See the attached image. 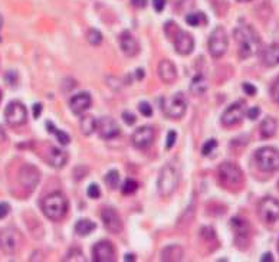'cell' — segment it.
I'll return each mask as SVG.
<instances>
[{"mask_svg":"<svg viewBox=\"0 0 279 262\" xmlns=\"http://www.w3.org/2000/svg\"><path fill=\"white\" fill-rule=\"evenodd\" d=\"M101 218L105 229L110 231L111 233H120L122 231V221L114 207H104L101 212Z\"/></svg>","mask_w":279,"mask_h":262,"instance_id":"e0dca14e","label":"cell"},{"mask_svg":"<svg viewBox=\"0 0 279 262\" xmlns=\"http://www.w3.org/2000/svg\"><path fill=\"white\" fill-rule=\"evenodd\" d=\"M255 161L262 172L279 170V151L275 147H260L255 153Z\"/></svg>","mask_w":279,"mask_h":262,"instance_id":"277c9868","label":"cell"},{"mask_svg":"<svg viewBox=\"0 0 279 262\" xmlns=\"http://www.w3.org/2000/svg\"><path fill=\"white\" fill-rule=\"evenodd\" d=\"M140 108V113L144 116V117H151V114H153V108H151V105L148 104V102H141L139 105Z\"/></svg>","mask_w":279,"mask_h":262,"instance_id":"8d00e7d4","label":"cell"},{"mask_svg":"<svg viewBox=\"0 0 279 262\" xmlns=\"http://www.w3.org/2000/svg\"><path fill=\"white\" fill-rule=\"evenodd\" d=\"M207 233H204V232H201V236L203 238H206V239H215L216 238V235H215V229H212V228H203Z\"/></svg>","mask_w":279,"mask_h":262,"instance_id":"f6af8a7d","label":"cell"},{"mask_svg":"<svg viewBox=\"0 0 279 262\" xmlns=\"http://www.w3.org/2000/svg\"><path fill=\"white\" fill-rule=\"evenodd\" d=\"M48 163L55 169H62L68 163V153L58 147H51L48 153Z\"/></svg>","mask_w":279,"mask_h":262,"instance_id":"7402d4cb","label":"cell"},{"mask_svg":"<svg viewBox=\"0 0 279 262\" xmlns=\"http://www.w3.org/2000/svg\"><path fill=\"white\" fill-rule=\"evenodd\" d=\"M271 95H272L274 101H275L277 104H279V77L274 81V84H272V87H271Z\"/></svg>","mask_w":279,"mask_h":262,"instance_id":"74e56055","label":"cell"},{"mask_svg":"<svg viewBox=\"0 0 279 262\" xmlns=\"http://www.w3.org/2000/svg\"><path fill=\"white\" fill-rule=\"evenodd\" d=\"M246 113H248L246 104L243 101H236L232 105H229L224 110V113L222 114V124L226 127H233L236 124H239Z\"/></svg>","mask_w":279,"mask_h":262,"instance_id":"30bf717a","label":"cell"},{"mask_svg":"<svg viewBox=\"0 0 279 262\" xmlns=\"http://www.w3.org/2000/svg\"><path fill=\"white\" fill-rule=\"evenodd\" d=\"M63 261H81V262H85L86 261V258L84 257V254L81 252L80 249H74V251H71L65 258H63Z\"/></svg>","mask_w":279,"mask_h":262,"instance_id":"836d02e7","label":"cell"},{"mask_svg":"<svg viewBox=\"0 0 279 262\" xmlns=\"http://www.w3.org/2000/svg\"><path fill=\"white\" fill-rule=\"evenodd\" d=\"M137 78H139V80L144 78V71H142V69H139V71H137Z\"/></svg>","mask_w":279,"mask_h":262,"instance_id":"816d5d0a","label":"cell"},{"mask_svg":"<svg viewBox=\"0 0 279 262\" xmlns=\"http://www.w3.org/2000/svg\"><path fill=\"white\" fill-rule=\"evenodd\" d=\"M86 40L91 45L97 46V45H100L101 42H102V33H101L100 30H97V29H89L88 33H86Z\"/></svg>","mask_w":279,"mask_h":262,"instance_id":"4dcf8cb0","label":"cell"},{"mask_svg":"<svg viewBox=\"0 0 279 262\" xmlns=\"http://www.w3.org/2000/svg\"><path fill=\"white\" fill-rule=\"evenodd\" d=\"M4 118H6V122L12 127L22 125L28 120V110L19 101H12L7 104L4 110Z\"/></svg>","mask_w":279,"mask_h":262,"instance_id":"9c48e42d","label":"cell"},{"mask_svg":"<svg viewBox=\"0 0 279 262\" xmlns=\"http://www.w3.org/2000/svg\"><path fill=\"white\" fill-rule=\"evenodd\" d=\"M179 172L173 164H167L161 169L157 181V189L161 198H170L179 186Z\"/></svg>","mask_w":279,"mask_h":262,"instance_id":"3957f363","label":"cell"},{"mask_svg":"<svg viewBox=\"0 0 279 262\" xmlns=\"http://www.w3.org/2000/svg\"><path fill=\"white\" fill-rule=\"evenodd\" d=\"M218 147V141L216 140H209L204 143V146L201 147V153L203 156H209L210 153L215 151V148Z\"/></svg>","mask_w":279,"mask_h":262,"instance_id":"e575fe53","label":"cell"},{"mask_svg":"<svg viewBox=\"0 0 279 262\" xmlns=\"http://www.w3.org/2000/svg\"><path fill=\"white\" fill-rule=\"evenodd\" d=\"M131 4L137 9H144L147 6V0H131Z\"/></svg>","mask_w":279,"mask_h":262,"instance_id":"7dc6e473","label":"cell"},{"mask_svg":"<svg viewBox=\"0 0 279 262\" xmlns=\"http://www.w3.org/2000/svg\"><path fill=\"white\" fill-rule=\"evenodd\" d=\"M242 88H243V91L246 92V95H251V97H252V95L256 94V88H255L252 84H249V82H245Z\"/></svg>","mask_w":279,"mask_h":262,"instance_id":"7bdbcfd3","label":"cell"},{"mask_svg":"<svg viewBox=\"0 0 279 262\" xmlns=\"http://www.w3.org/2000/svg\"><path fill=\"white\" fill-rule=\"evenodd\" d=\"M4 80H6V82H7L9 85H15L16 81H18V74H16L15 71H9V72L4 75Z\"/></svg>","mask_w":279,"mask_h":262,"instance_id":"b9f144b4","label":"cell"},{"mask_svg":"<svg viewBox=\"0 0 279 262\" xmlns=\"http://www.w3.org/2000/svg\"><path fill=\"white\" fill-rule=\"evenodd\" d=\"M260 114V108L259 107H252L251 110H248V117L249 120H256L259 117Z\"/></svg>","mask_w":279,"mask_h":262,"instance_id":"ee69618b","label":"cell"},{"mask_svg":"<svg viewBox=\"0 0 279 262\" xmlns=\"http://www.w3.org/2000/svg\"><path fill=\"white\" fill-rule=\"evenodd\" d=\"M219 179L222 184H224L229 189H235L242 184L243 181V173L240 170V167L235 163L226 161L223 164H220L219 167Z\"/></svg>","mask_w":279,"mask_h":262,"instance_id":"8992f818","label":"cell"},{"mask_svg":"<svg viewBox=\"0 0 279 262\" xmlns=\"http://www.w3.org/2000/svg\"><path fill=\"white\" fill-rule=\"evenodd\" d=\"M154 139H156L154 128L150 127V125H144V127H140L134 131L131 141H133L134 147H137L140 150H144V148H148L153 144Z\"/></svg>","mask_w":279,"mask_h":262,"instance_id":"5bb4252c","label":"cell"},{"mask_svg":"<svg viewBox=\"0 0 279 262\" xmlns=\"http://www.w3.org/2000/svg\"><path fill=\"white\" fill-rule=\"evenodd\" d=\"M262 63L268 68L279 65V43H272L260 52Z\"/></svg>","mask_w":279,"mask_h":262,"instance_id":"44dd1931","label":"cell"},{"mask_svg":"<svg viewBox=\"0 0 279 262\" xmlns=\"http://www.w3.org/2000/svg\"><path fill=\"white\" fill-rule=\"evenodd\" d=\"M137 189H139V183L136 180H133V179H127V180L124 181V184H122V193L124 195H131Z\"/></svg>","mask_w":279,"mask_h":262,"instance_id":"d6a6232c","label":"cell"},{"mask_svg":"<svg viewBox=\"0 0 279 262\" xmlns=\"http://www.w3.org/2000/svg\"><path fill=\"white\" fill-rule=\"evenodd\" d=\"M1 26H3V18H1V15H0V29H1Z\"/></svg>","mask_w":279,"mask_h":262,"instance_id":"f5cc1de1","label":"cell"},{"mask_svg":"<svg viewBox=\"0 0 279 262\" xmlns=\"http://www.w3.org/2000/svg\"><path fill=\"white\" fill-rule=\"evenodd\" d=\"M69 209V202L66 196L60 192H54L43 198L42 201V212L51 221H62Z\"/></svg>","mask_w":279,"mask_h":262,"instance_id":"7a4b0ae2","label":"cell"},{"mask_svg":"<svg viewBox=\"0 0 279 262\" xmlns=\"http://www.w3.org/2000/svg\"><path fill=\"white\" fill-rule=\"evenodd\" d=\"M97 122H98V120H95V117L84 116L81 118V131H82V134L84 136H91L97 130Z\"/></svg>","mask_w":279,"mask_h":262,"instance_id":"83f0119b","label":"cell"},{"mask_svg":"<svg viewBox=\"0 0 279 262\" xmlns=\"http://www.w3.org/2000/svg\"><path fill=\"white\" fill-rule=\"evenodd\" d=\"M22 245V235L16 228H4L0 231V251L6 255H15Z\"/></svg>","mask_w":279,"mask_h":262,"instance_id":"52a82bcc","label":"cell"},{"mask_svg":"<svg viewBox=\"0 0 279 262\" xmlns=\"http://www.w3.org/2000/svg\"><path fill=\"white\" fill-rule=\"evenodd\" d=\"M207 88H209V84H207V80L203 75H196L192 81V84H190V91L196 97L204 95Z\"/></svg>","mask_w":279,"mask_h":262,"instance_id":"484cf974","label":"cell"},{"mask_svg":"<svg viewBox=\"0 0 279 262\" xmlns=\"http://www.w3.org/2000/svg\"><path fill=\"white\" fill-rule=\"evenodd\" d=\"M120 46H121V51H122L127 57H130V58L139 55L140 52L139 40L136 39L134 35H133L131 32H128V30H124V32L121 33Z\"/></svg>","mask_w":279,"mask_h":262,"instance_id":"ac0fdd59","label":"cell"},{"mask_svg":"<svg viewBox=\"0 0 279 262\" xmlns=\"http://www.w3.org/2000/svg\"><path fill=\"white\" fill-rule=\"evenodd\" d=\"M177 140V134H176V131H170L168 134H167V141H166V148L167 150H170L173 146H174V143Z\"/></svg>","mask_w":279,"mask_h":262,"instance_id":"f35d334b","label":"cell"},{"mask_svg":"<svg viewBox=\"0 0 279 262\" xmlns=\"http://www.w3.org/2000/svg\"><path fill=\"white\" fill-rule=\"evenodd\" d=\"M0 101H1V92H0Z\"/></svg>","mask_w":279,"mask_h":262,"instance_id":"11a10c76","label":"cell"},{"mask_svg":"<svg viewBox=\"0 0 279 262\" xmlns=\"http://www.w3.org/2000/svg\"><path fill=\"white\" fill-rule=\"evenodd\" d=\"M92 104V98L88 92H80L77 95H74L71 101H69V107H71V111L77 116L84 114Z\"/></svg>","mask_w":279,"mask_h":262,"instance_id":"d6986e66","label":"cell"},{"mask_svg":"<svg viewBox=\"0 0 279 262\" xmlns=\"http://www.w3.org/2000/svg\"><path fill=\"white\" fill-rule=\"evenodd\" d=\"M230 226L236 235V239H246L251 233V225L246 219H242V218H233L230 221Z\"/></svg>","mask_w":279,"mask_h":262,"instance_id":"603a6c76","label":"cell"},{"mask_svg":"<svg viewBox=\"0 0 279 262\" xmlns=\"http://www.w3.org/2000/svg\"><path fill=\"white\" fill-rule=\"evenodd\" d=\"M86 195H88L91 199H98V198L101 196L100 186H98V184H95V183L89 184V186H88V189H86Z\"/></svg>","mask_w":279,"mask_h":262,"instance_id":"d590c367","label":"cell"},{"mask_svg":"<svg viewBox=\"0 0 279 262\" xmlns=\"http://www.w3.org/2000/svg\"><path fill=\"white\" fill-rule=\"evenodd\" d=\"M122 118L125 121V124H128V125H133V124H136V121H137L136 116L131 114L130 111H124V113H122Z\"/></svg>","mask_w":279,"mask_h":262,"instance_id":"ab89813d","label":"cell"},{"mask_svg":"<svg viewBox=\"0 0 279 262\" xmlns=\"http://www.w3.org/2000/svg\"><path fill=\"white\" fill-rule=\"evenodd\" d=\"M159 77L160 80L166 84H173L177 80V69L176 65L170 59L160 60L159 63Z\"/></svg>","mask_w":279,"mask_h":262,"instance_id":"ffe728a7","label":"cell"},{"mask_svg":"<svg viewBox=\"0 0 279 262\" xmlns=\"http://www.w3.org/2000/svg\"><path fill=\"white\" fill-rule=\"evenodd\" d=\"M278 130V122L274 117H266L260 124V136L263 139H271L277 134Z\"/></svg>","mask_w":279,"mask_h":262,"instance_id":"d4e9b609","label":"cell"},{"mask_svg":"<svg viewBox=\"0 0 279 262\" xmlns=\"http://www.w3.org/2000/svg\"><path fill=\"white\" fill-rule=\"evenodd\" d=\"M46 127H48V131L49 133H54L56 137H58V141H59L60 144H63V146H66V144H69V141H71V137L65 133V131H60L58 130L55 125H54V122H51V121H46Z\"/></svg>","mask_w":279,"mask_h":262,"instance_id":"f1b7e54d","label":"cell"},{"mask_svg":"<svg viewBox=\"0 0 279 262\" xmlns=\"http://www.w3.org/2000/svg\"><path fill=\"white\" fill-rule=\"evenodd\" d=\"M260 261L262 262H266V261H269V262H272L274 261V258H272V255L271 254H265L262 258H260Z\"/></svg>","mask_w":279,"mask_h":262,"instance_id":"681fc988","label":"cell"},{"mask_svg":"<svg viewBox=\"0 0 279 262\" xmlns=\"http://www.w3.org/2000/svg\"><path fill=\"white\" fill-rule=\"evenodd\" d=\"M238 1H243L245 3V1H251V0H238Z\"/></svg>","mask_w":279,"mask_h":262,"instance_id":"db71d44e","label":"cell"},{"mask_svg":"<svg viewBox=\"0 0 279 262\" xmlns=\"http://www.w3.org/2000/svg\"><path fill=\"white\" fill-rule=\"evenodd\" d=\"M136 258H134V255H131V254H127L125 255V261H134Z\"/></svg>","mask_w":279,"mask_h":262,"instance_id":"f907efd6","label":"cell"},{"mask_svg":"<svg viewBox=\"0 0 279 262\" xmlns=\"http://www.w3.org/2000/svg\"><path fill=\"white\" fill-rule=\"evenodd\" d=\"M40 180L39 170L32 164H23L19 170V181L25 189L33 190Z\"/></svg>","mask_w":279,"mask_h":262,"instance_id":"4fadbf2b","label":"cell"},{"mask_svg":"<svg viewBox=\"0 0 279 262\" xmlns=\"http://www.w3.org/2000/svg\"><path fill=\"white\" fill-rule=\"evenodd\" d=\"M233 36L238 42L239 46V57L242 59L249 58L252 55H255L259 51L260 39L259 35L255 32V29L252 26H238L233 30Z\"/></svg>","mask_w":279,"mask_h":262,"instance_id":"6da1fadb","label":"cell"},{"mask_svg":"<svg viewBox=\"0 0 279 262\" xmlns=\"http://www.w3.org/2000/svg\"><path fill=\"white\" fill-rule=\"evenodd\" d=\"M97 229L95 222L89 221V219H80L75 225V232L80 236H88L89 233H92Z\"/></svg>","mask_w":279,"mask_h":262,"instance_id":"4316f807","label":"cell"},{"mask_svg":"<svg viewBox=\"0 0 279 262\" xmlns=\"http://www.w3.org/2000/svg\"><path fill=\"white\" fill-rule=\"evenodd\" d=\"M161 108H163V113L171 118V120H179L181 118L184 114H186V110H187V102L183 94H174L171 97H166L163 102H161Z\"/></svg>","mask_w":279,"mask_h":262,"instance_id":"5b68a950","label":"cell"},{"mask_svg":"<svg viewBox=\"0 0 279 262\" xmlns=\"http://www.w3.org/2000/svg\"><path fill=\"white\" fill-rule=\"evenodd\" d=\"M10 212V204L6 203V202H1L0 203V219H4Z\"/></svg>","mask_w":279,"mask_h":262,"instance_id":"60d3db41","label":"cell"},{"mask_svg":"<svg viewBox=\"0 0 279 262\" xmlns=\"http://www.w3.org/2000/svg\"><path fill=\"white\" fill-rule=\"evenodd\" d=\"M183 258V249L179 245H168L161 251V261L174 262Z\"/></svg>","mask_w":279,"mask_h":262,"instance_id":"cb8c5ba5","label":"cell"},{"mask_svg":"<svg viewBox=\"0 0 279 262\" xmlns=\"http://www.w3.org/2000/svg\"><path fill=\"white\" fill-rule=\"evenodd\" d=\"M278 251H279V242H278Z\"/></svg>","mask_w":279,"mask_h":262,"instance_id":"9f6ffc18","label":"cell"},{"mask_svg":"<svg viewBox=\"0 0 279 262\" xmlns=\"http://www.w3.org/2000/svg\"><path fill=\"white\" fill-rule=\"evenodd\" d=\"M40 114H42V104H35L33 105V117L39 118Z\"/></svg>","mask_w":279,"mask_h":262,"instance_id":"c3c4849f","label":"cell"},{"mask_svg":"<svg viewBox=\"0 0 279 262\" xmlns=\"http://www.w3.org/2000/svg\"><path fill=\"white\" fill-rule=\"evenodd\" d=\"M153 6L157 12H163V9L166 6V0H153Z\"/></svg>","mask_w":279,"mask_h":262,"instance_id":"bcb514c9","label":"cell"},{"mask_svg":"<svg viewBox=\"0 0 279 262\" xmlns=\"http://www.w3.org/2000/svg\"><path fill=\"white\" fill-rule=\"evenodd\" d=\"M105 184H107L110 189H112V190L118 189V186H120V173H118L117 170L108 172L107 176H105Z\"/></svg>","mask_w":279,"mask_h":262,"instance_id":"f546056e","label":"cell"},{"mask_svg":"<svg viewBox=\"0 0 279 262\" xmlns=\"http://www.w3.org/2000/svg\"><path fill=\"white\" fill-rule=\"evenodd\" d=\"M174 48H176V52H179L180 55H190L195 49L193 36L189 32L177 28L174 33Z\"/></svg>","mask_w":279,"mask_h":262,"instance_id":"2e32d148","label":"cell"},{"mask_svg":"<svg viewBox=\"0 0 279 262\" xmlns=\"http://www.w3.org/2000/svg\"><path fill=\"white\" fill-rule=\"evenodd\" d=\"M186 22L190 26H199L200 23H206V18L203 13H190L186 16Z\"/></svg>","mask_w":279,"mask_h":262,"instance_id":"1f68e13d","label":"cell"},{"mask_svg":"<svg viewBox=\"0 0 279 262\" xmlns=\"http://www.w3.org/2000/svg\"><path fill=\"white\" fill-rule=\"evenodd\" d=\"M259 218L265 223H274L279 219V202L274 198L262 199L258 206Z\"/></svg>","mask_w":279,"mask_h":262,"instance_id":"8fae6325","label":"cell"},{"mask_svg":"<svg viewBox=\"0 0 279 262\" xmlns=\"http://www.w3.org/2000/svg\"><path fill=\"white\" fill-rule=\"evenodd\" d=\"M92 257H94V261L97 262L115 261V257H117L115 246L110 241L98 242L92 248Z\"/></svg>","mask_w":279,"mask_h":262,"instance_id":"7c38bea8","label":"cell"},{"mask_svg":"<svg viewBox=\"0 0 279 262\" xmlns=\"http://www.w3.org/2000/svg\"><path fill=\"white\" fill-rule=\"evenodd\" d=\"M209 52L213 58H222L226 51H227V46H229V39H227V33L226 30L218 26L209 36Z\"/></svg>","mask_w":279,"mask_h":262,"instance_id":"ba28073f","label":"cell"},{"mask_svg":"<svg viewBox=\"0 0 279 262\" xmlns=\"http://www.w3.org/2000/svg\"><path fill=\"white\" fill-rule=\"evenodd\" d=\"M97 131L101 139L112 140L120 136V125L111 117H101L97 122Z\"/></svg>","mask_w":279,"mask_h":262,"instance_id":"9a60e30c","label":"cell"}]
</instances>
